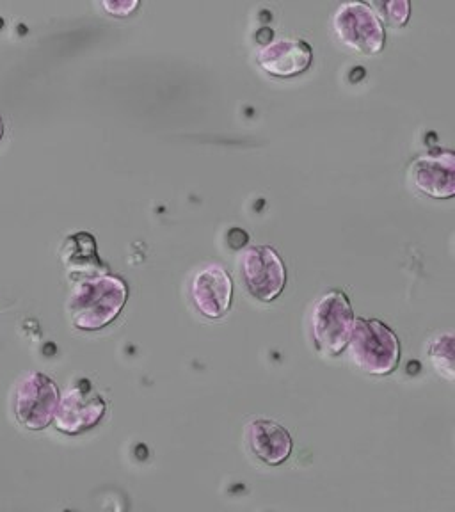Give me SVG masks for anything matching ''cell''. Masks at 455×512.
I'll return each instance as SVG.
<instances>
[{
    "label": "cell",
    "mask_w": 455,
    "mask_h": 512,
    "mask_svg": "<svg viewBox=\"0 0 455 512\" xmlns=\"http://www.w3.org/2000/svg\"><path fill=\"white\" fill-rule=\"evenodd\" d=\"M345 349L352 365L370 376H390L399 367V336L381 320L363 317L354 320Z\"/></svg>",
    "instance_id": "cell-2"
},
{
    "label": "cell",
    "mask_w": 455,
    "mask_h": 512,
    "mask_svg": "<svg viewBox=\"0 0 455 512\" xmlns=\"http://www.w3.org/2000/svg\"><path fill=\"white\" fill-rule=\"evenodd\" d=\"M128 301L127 281L104 272L84 276L73 285L66 312L79 331H100L120 317Z\"/></svg>",
    "instance_id": "cell-1"
},
{
    "label": "cell",
    "mask_w": 455,
    "mask_h": 512,
    "mask_svg": "<svg viewBox=\"0 0 455 512\" xmlns=\"http://www.w3.org/2000/svg\"><path fill=\"white\" fill-rule=\"evenodd\" d=\"M4 137V123H2V118H0V139Z\"/></svg>",
    "instance_id": "cell-16"
},
{
    "label": "cell",
    "mask_w": 455,
    "mask_h": 512,
    "mask_svg": "<svg viewBox=\"0 0 455 512\" xmlns=\"http://www.w3.org/2000/svg\"><path fill=\"white\" fill-rule=\"evenodd\" d=\"M455 155L436 150L416 157L408 168V178L416 191L434 200H448L455 194Z\"/></svg>",
    "instance_id": "cell-8"
},
{
    "label": "cell",
    "mask_w": 455,
    "mask_h": 512,
    "mask_svg": "<svg viewBox=\"0 0 455 512\" xmlns=\"http://www.w3.org/2000/svg\"><path fill=\"white\" fill-rule=\"evenodd\" d=\"M381 20H386L393 27H404L411 16V2L408 0H392V2H377L372 6Z\"/></svg>",
    "instance_id": "cell-14"
},
{
    "label": "cell",
    "mask_w": 455,
    "mask_h": 512,
    "mask_svg": "<svg viewBox=\"0 0 455 512\" xmlns=\"http://www.w3.org/2000/svg\"><path fill=\"white\" fill-rule=\"evenodd\" d=\"M61 393L47 374L31 372L20 379L15 390V416L29 431H43L54 422Z\"/></svg>",
    "instance_id": "cell-5"
},
{
    "label": "cell",
    "mask_w": 455,
    "mask_h": 512,
    "mask_svg": "<svg viewBox=\"0 0 455 512\" xmlns=\"http://www.w3.org/2000/svg\"><path fill=\"white\" fill-rule=\"evenodd\" d=\"M331 27L338 43L354 54L379 56L386 47L383 20L367 2L340 4L331 18Z\"/></svg>",
    "instance_id": "cell-4"
},
{
    "label": "cell",
    "mask_w": 455,
    "mask_h": 512,
    "mask_svg": "<svg viewBox=\"0 0 455 512\" xmlns=\"http://www.w3.org/2000/svg\"><path fill=\"white\" fill-rule=\"evenodd\" d=\"M425 351L436 374L447 379L448 383H452L455 379L454 335L450 331H445V333L431 336Z\"/></svg>",
    "instance_id": "cell-13"
},
{
    "label": "cell",
    "mask_w": 455,
    "mask_h": 512,
    "mask_svg": "<svg viewBox=\"0 0 455 512\" xmlns=\"http://www.w3.org/2000/svg\"><path fill=\"white\" fill-rule=\"evenodd\" d=\"M256 63L278 79H292L312 68L313 48L308 41L280 38L256 50Z\"/></svg>",
    "instance_id": "cell-10"
},
{
    "label": "cell",
    "mask_w": 455,
    "mask_h": 512,
    "mask_svg": "<svg viewBox=\"0 0 455 512\" xmlns=\"http://www.w3.org/2000/svg\"><path fill=\"white\" fill-rule=\"evenodd\" d=\"M240 278L251 297L262 303H272L287 285V269L271 246H249L239 260Z\"/></svg>",
    "instance_id": "cell-6"
},
{
    "label": "cell",
    "mask_w": 455,
    "mask_h": 512,
    "mask_svg": "<svg viewBox=\"0 0 455 512\" xmlns=\"http://www.w3.org/2000/svg\"><path fill=\"white\" fill-rule=\"evenodd\" d=\"M244 441L249 452L269 466L285 463L294 447L290 432L267 418H256L249 422L244 431Z\"/></svg>",
    "instance_id": "cell-11"
},
{
    "label": "cell",
    "mask_w": 455,
    "mask_h": 512,
    "mask_svg": "<svg viewBox=\"0 0 455 512\" xmlns=\"http://www.w3.org/2000/svg\"><path fill=\"white\" fill-rule=\"evenodd\" d=\"M233 283L219 264H208L194 274L191 299L196 310L207 319H221L232 306Z\"/></svg>",
    "instance_id": "cell-9"
},
{
    "label": "cell",
    "mask_w": 455,
    "mask_h": 512,
    "mask_svg": "<svg viewBox=\"0 0 455 512\" xmlns=\"http://www.w3.org/2000/svg\"><path fill=\"white\" fill-rule=\"evenodd\" d=\"M59 258L66 271L70 274H79L82 278L109 272L98 253L95 237L88 232L73 233L66 237L59 249Z\"/></svg>",
    "instance_id": "cell-12"
},
{
    "label": "cell",
    "mask_w": 455,
    "mask_h": 512,
    "mask_svg": "<svg viewBox=\"0 0 455 512\" xmlns=\"http://www.w3.org/2000/svg\"><path fill=\"white\" fill-rule=\"evenodd\" d=\"M102 8L112 16H128L132 15L137 8L139 2L137 0H116V2H102Z\"/></svg>",
    "instance_id": "cell-15"
},
{
    "label": "cell",
    "mask_w": 455,
    "mask_h": 512,
    "mask_svg": "<svg viewBox=\"0 0 455 512\" xmlns=\"http://www.w3.org/2000/svg\"><path fill=\"white\" fill-rule=\"evenodd\" d=\"M354 310L344 290H329L312 308L310 329L315 349L324 358H336L345 351L354 328Z\"/></svg>",
    "instance_id": "cell-3"
},
{
    "label": "cell",
    "mask_w": 455,
    "mask_h": 512,
    "mask_svg": "<svg viewBox=\"0 0 455 512\" xmlns=\"http://www.w3.org/2000/svg\"><path fill=\"white\" fill-rule=\"evenodd\" d=\"M105 413L107 402L104 397L96 392L88 379H79L66 388L52 424L63 434L79 436L82 432L95 429L104 420Z\"/></svg>",
    "instance_id": "cell-7"
}]
</instances>
